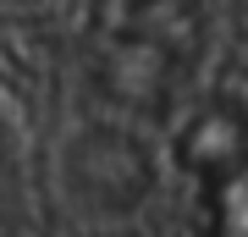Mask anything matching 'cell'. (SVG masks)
<instances>
[{"mask_svg": "<svg viewBox=\"0 0 248 237\" xmlns=\"http://www.w3.org/2000/svg\"><path fill=\"white\" fill-rule=\"evenodd\" d=\"M182 171L204 237H243V105L232 88L204 99L182 132Z\"/></svg>", "mask_w": 248, "mask_h": 237, "instance_id": "2", "label": "cell"}, {"mask_svg": "<svg viewBox=\"0 0 248 237\" xmlns=\"http://www.w3.org/2000/svg\"><path fill=\"white\" fill-rule=\"evenodd\" d=\"M204 0H89V66L105 105L155 122L204 55Z\"/></svg>", "mask_w": 248, "mask_h": 237, "instance_id": "1", "label": "cell"}]
</instances>
